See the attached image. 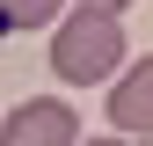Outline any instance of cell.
Returning <instances> with one entry per match:
<instances>
[{"label": "cell", "instance_id": "cell-6", "mask_svg": "<svg viewBox=\"0 0 153 146\" xmlns=\"http://www.w3.org/2000/svg\"><path fill=\"white\" fill-rule=\"evenodd\" d=\"M80 146H146V139H117V132H102V139H80Z\"/></svg>", "mask_w": 153, "mask_h": 146}, {"label": "cell", "instance_id": "cell-3", "mask_svg": "<svg viewBox=\"0 0 153 146\" xmlns=\"http://www.w3.org/2000/svg\"><path fill=\"white\" fill-rule=\"evenodd\" d=\"M109 132L117 139H153V51L124 66V80H109Z\"/></svg>", "mask_w": 153, "mask_h": 146}, {"label": "cell", "instance_id": "cell-1", "mask_svg": "<svg viewBox=\"0 0 153 146\" xmlns=\"http://www.w3.org/2000/svg\"><path fill=\"white\" fill-rule=\"evenodd\" d=\"M124 66V22L95 7H66L51 22V73L66 88H109Z\"/></svg>", "mask_w": 153, "mask_h": 146}, {"label": "cell", "instance_id": "cell-2", "mask_svg": "<svg viewBox=\"0 0 153 146\" xmlns=\"http://www.w3.org/2000/svg\"><path fill=\"white\" fill-rule=\"evenodd\" d=\"M0 146H80V110L59 95H29L0 117Z\"/></svg>", "mask_w": 153, "mask_h": 146}, {"label": "cell", "instance_id": "cell-4", "mask_svg": "<svg viewBox=\"0 0 153 146\" xmlns=\"http://www.w3.org/2000/svg\"><path fill=\"white\" fill-rule=\"evenodd\" d=\"M66 15V0H0V36H22V29H51Z\"/></svg>", "mask_w": 153, "mask_h": 146}, {"label": "cell", "instance_id": "cell-5", "mask_svg": "<svg viewBox=\"0 0 153 146\" xmlns=\"http://www.w3.org/2000/svg\"><path fill=\"white\" fill-rule=\"evenodd\" d=\"M73 7H95V15H117V22H124V7H131V0H73Z\"/></svg>", "mask_w": 153, "mask_h": 146}]
</instances>
